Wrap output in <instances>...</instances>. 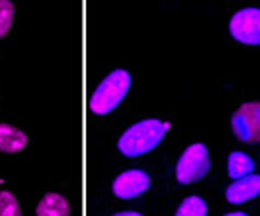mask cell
I'll return each mask as SVG.
<instances>
[{
	"label": "cell",
	"instance_id": "1",
	"mask_svg": "<svg viewBox=\"0 0 260 216\" xmlns=\"http://www.w3.org/2000/svg\"><path fill=\"white\" fill-rule=\"evenodd\" d=\"M170 128L168 122H162L158 118H148L132 124L128 130L118 140V150L128 158L142 156L150 150H154L160 140L164 138V132Z\"/></svg>",
	"mask_w": 260,
	"mask_h": 216
},
{
	"label": "cell",
	"instance_id": "2",
	"mask_svg": "<svg viewBox=\"0 0 260 216\" xmlns=\"http://www.w3.org/2000/svg\"><path fill=\"white\" fill-rule=\"evenodd\" d=\"M130 88V74L126 70L118 68L114 72H110L94 90L92 98H90V110L94 114H108L112 112L120 102L122 98L126 96Z\"/></svg>",
	"mask_w": 260,
	"mask_h": 216
},
{
	"label": "cell",
	"instance_id": "3",
	"mask_svg": "<svg viewBox=\"0 0 260 216\" xmlns=\"http://www.w3.org/2000/svg\"><path fill=\"white\" fill-rule=\"evenodd\" d=\"M208 170H210L208 150H206L204 144L196 142V144H190L182 152V156L178 158V164H176V180L180 184H192L196 180L204 178Z\"/></svg>",
	"mask_w": 260,
	"mask_h": 216
},
{
	"label": "cell",
	"instance_id": "4",
	"mask_svg": "<svg viewBox=\"0 0 260 216\" xmlns=\"http://www.w3.org/2000/svg\"><path fill=\"white\" fill-rule=\"evenodd\" d=\"M232 130L242 142H260V102H246L232 114Z\"/></svg>",
	"mask_w": 260,
	"mask_h": 216
},
{
	"label": "cell",
	"instance_id": "5",
	"mask_svg": "<svg viewBox=\"0 0 260 216\" xmlns=\"http://www.w3.org/2000/svg\"><path fill=\"white\" fill-rule=\"evenodd\" d=\"M230 34L242 44H260V8L238 10L230 20Z\"/></svg>",
	"mask_w": 260,
	"mask_h": 216
},
{
	"label": "cell",
	"instance_id": "6",
	"mask_svg": "<svg viewBox=\"0 0 260 216\" xmlns=\"http://www.w3.org/2000/svg\"><path fill=\"white\" fill-rule=\"evenodd\" d=\"M148 188H150V176L144 170H126L120 176H116V180L112 182V192L122 200L136 198L144 194Z\"/></svg>",
	"mask_w": 260,
	"mask_h": 216
},
{
	"label": "cell",
	"instance_id": "7",
	"mask_svg": "<svg viewBox=\"0 0 260 216\" xmlns=\"http://www.w3.org/2000/svg\"><path fill=\"white\" fill-rule=\"evenodd\" d=\"M260 194V174H248L234 180L226 188V200L232 204H242Z\"/></svg>",
	"mask_w": 260,
	"mask_h": 216
},
{
	"label": "cell",
	"instance_id": "8",
	"mask_svg": "<svg viewBox=\"0 0 260 216\" xmlns=\"http://www.w3.org/2000/svg\"><path fill=\"white\" fill-rule=\"evenodd\" d=\"M26 144H28V136L22 130H18L12 124L0 122V152L16 155L24 150Z\"/></svg>",
	"mask_w": 260,
	"mask_h": 216
},
{
	"label": "cell",
	"instance_id": "9",
	"mask_svg": "<svg viewBox=\"0 0 260 216\" xmlns=\"http://www.w3.org/2000/svg\"><path fill=\"white\" fill-rule=\"evenodd\" d=\"M36 216H70V204L62 194L48 192L38 202Z\"/></svg>",
	"mask_w": 260,
	"mask_h": 216
},
{
	"label": "cell",
	"instance_id": "10",
	"mask_svg": "<svg viewBox=\"0 0 260 216\" xmlns=\"http://www.w3.org/2000/svg\"><path fill=\"white\" fill-rule=\"evenodd\" d=\"M252 170H254V160L250 156H246L244 152H232L228 156V176L232 180L244 178L252 174Z\"/></svg>",
	"mask_w": 260,
	"mask_h": 216
},
{
	"label": "cell",
	"instance_id": "11",
	"mask_svg": "<svg viewBox=\"0 0 260 216\" xmlns=\"http://www.w3.org/2000/svg\"><path fill=\"white\" fill-rule=\"evenodd\" d=\"M176 216H206V202L200 196H188L178 206Z\"/></svg>",
	"mask_w": 260,
	"mask_h": 216
},
{
	"label": "cell",
	"instance_id": "12",
	"mask_svg": "<svg viewBox=\"0 0 260 216\" xmlns=\"http://www.w3.org/2000/svg\"><path fill=\"white\" fill-rule=\"evenodd\" d=\"M0 216H22L18 200L8 190H2L0 192Z\"/></svg>",
	"mask_w": 260,
	"mask_h": 216
},
{
	"label": "cell",
	"instance_id": "13",
	"mask_svg": "<svg viewBox=\"0 0 260 216\" xmlns=\"http://www.w3.org/2000/svg\"><path fill=\"white\" fill-rule=\"evenodd\" d=\"M14 20V4L10 0H0V38H4Z\"/></svg>",
	"mask_w": 260,
	"mask_h": 216
},
{
	"label": "cell",
	"instance_id": "14",
	"mask_svg": "<svg viewBox=\"0 0 260 216\" xmlns=\"http://www.w3.org/2000/svg\"><path fill=\"white\" fill-rule=\"evenodd\" d=\"M114 216H142V214H138V212H130V210H126V212H118V214H114Z\"/></svg>",
	"mask_w": 260,
	"mask_h": 216
},
{
	"label": "cell",
	"instance_id": "15",
	"mask_svg": "<svg viewBox=\"0 0 260 216\" xmlns=\"http://www.w3.org/2000/svg\"><path fill=\"white\" fill-rule=\"evenodd\" d=\"M224 216H248V214H244V212H228Z\"/></svg>",
	"mask_w": 260,
	"mask_h": 216
}]
</instances>
